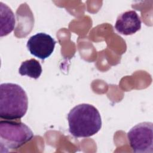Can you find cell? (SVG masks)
<instances>
[{
	"instance_id": "obj_3",
	"label": "cell",
	"mask_w": 153,
	"mask_h": 153,
	"mask_svg": "<svg viewBox=\"0 0 153 153\" xmlns=\"http://www.w3.org/2000/svg\"><path fill=\"white\" fill-rule=\"evenodd\" d=\"M33 137L32 131L25 123L7 120L0 121L1 152L18 149Z\"/></svg>"
},
{
	"instance_id": "obj_6",
	"label": "cell",
	"mask_w": 153,
	"mask_h": 153,
	"mask_svg": "<svg viewBox=\"0 0 153 153\" xmlns=\"http://www.w3.org/2000/svg\"><path fill=\"white\" fill-rule=\"evenodd\" d=\"M114 27L120 34L132 35L140 29L141 20L135 11H127L118 17Z\"/></svg>"
},
{
	"instance_id": "obj_8",
	"label": "cell",
	"mask_w": 153,
	"mask_h": 153,
	"mask_svg": "<svg viewBox=\"0 0 153 153\" xmlns=\"http://www.w3.org/2000/svg\"><path fill=\"white\" fill-rule=\"evenodd\" d=\"M42 71L41 64L35 59L23 61L19 69V73L21 75H27L33 79H38L41 75Z\"/></svg>"
},
{
	"instance_id": "obj_7",
	"label": "cell",
	"mask_w": 153,
	"mask_h": 153,
	"mask_svg": "<svg viewBox=\"0 0 153 153\" xmlns=\"http://www.w3.org/2000/svg\"><path fill=\"white\" fill-rule=\"evenodd\" d=\"M1 7V36L7 35L11 32L15 26V16L12 10L2 2Z\"/></svg>"
},
{
	"instance_id": "obj_2",
	"label": "cell",
	"mask_w": 153,
	"mask_h": 153,
	"mask_svg": "<svg viewBox=\"0 0 153 153\" xmlns=\"http://www.w3.org/2000/svg\"><path fill=\"white\" fill-rule=\"evenodd\" d=\"M28 108V99L24 89L14 83L0 85V117L12 120L22 118Z\"/></svg>"
},
{
	"instance_id": "obj_1",
	"label": "cell",
	"mask_w": 153,
	"mask_h": 153,
	"mask_svg": "<svg viewBox=\"0 0 153 153\" xmlns=\"http://www.w3.org/2000/svg\"><path fill=\"white\" fill-rule=\"evenodd\" d=\"M69 133L76 137H88L101 128L102 120L97 108L82 103L74 107L68 114Z\"/></svg>"
},
{
	"instance_id": "obj_5",
	"label": "cell",
	"mask_w": 153,
	"mask_h": 153,
	"mask_svg": "<svg viewBox=\"0 0 153 153\" xmlns=\"http://www.w3.org/2000/svg\"><path fill=\"white\" fill-rule=\"evenodd\" d=\"M56 43V41L50 35L41 32L30 36L26 46L31 54L44 60L52 54Z\"/></svg>"
},
{
	"instance_id": "obj_4",
	"label": "cell",
	"mask_w": 153,
	"mask_h": 153,
	"mask_svg": "<svg viewBox=\"0 0 153 153\" xmlns=\"http://www.w3.org/2000/svg\"><path fill=\"white\" fill-rule=\"evenodd\" d=\"M127 139L133 151L136 153L153 152V124L140 123L127 133Z\"/></svg>"
}]
</instances>
